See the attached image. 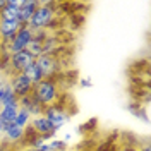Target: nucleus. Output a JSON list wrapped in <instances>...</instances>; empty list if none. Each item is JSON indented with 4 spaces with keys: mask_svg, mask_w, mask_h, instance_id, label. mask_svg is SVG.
<instances>
[{
    "mask_svg": "<svg viewBox=\"0 0 151 151\" xmlns=\"http://www.w3.org/2000/svg\"><path fill=\"white\" fill-rule=\"evenodd\" d=\"M33 98H36L45 108L53 103H58L60 100V88L55 79H41L38 84L33 86Z\"/></svg>",
    "mask_w": 151,
    "mask_h": 151,
    "instance_id": "f257e3e1",
    "label": "nucleus"
},
{
    "mask_svg": "<svg viewBox=\"0 0 151 151\" xmlns=\"http://www.w3.org/2000/svg\"><path fill=\"white\" fill-rule=\"evenodd\" d=\"M5 7V0H0V14H2V10Z\"/></svg>",
    "mask_w": 151,
    "mask_h": 151,
    "instance_id": "b1692460",
    "label": "nucleus"
},
{
    "mask_svg": "<svg viewBox=\"0 0 151 151\" xmlns=\"http://www.w3.org/2000/svg\"><path fill=\"white\" fill-rule=\"evenodd\" d=\"M35 64L43 79H55V76L60 72V60L57 55H40L35 58Z\"/></svg>",
    "mask_w": 151,
    "mask_h": 151,
    "instance_id": "7ed1b4c3",
    "label": "nucleus"
},
{
    "mask_svg": "<svg viewBox=\"0 0 151 151\" xmlns=\"http://www.w3.org/2000/svg\"><path fill=\"white\" fill-rule=\"evenodd\" d=\"M21 28H22V24L19 19H16V21H2L0 19V43H9Z\"/></svg>",
    "mask_w": 151,
    "mask_h": 151,
    "instance_id": "1a4fd4ad",
    "label": "nucleus"
},
{
    "mask_svg": "<svg viewBox=\"0 0 151 151\" xmlns=\"http://www.w3.org/2000/svg\"><path fill=\"white\" fill-rule=\"evenodd\" d=\"M0 106H19V100L10 88L9 81H0Z\"/></svg>",
    "mask_w": 151,
    "mask_h": 151,
    "instance_id": "f8f14e48",
    "label": "nucleus"
},
{
    "mask_svg": "<svg viewBox=\"0 0 151 151\" xmlns=\"http://www.w3.org/2000/svg\"><path fill=\"white\" fill-rule=\"evenodd\" d=\"M9 84H10V88H12V91H14V94H16L17 100L19 98L28 96V94H31V91H33V84L24 77V74L9 76Z\"/></svg>",
    "mask_w": 151,
    "mask_h": 151,
    "instance_id": "0eeeda50",
    "label": "nucleus"
},
{
    "mask_svg": "<svg viewBox=\"0 0 151 151\" xmlns=\"http://www.w3.org/2000/svg\"><path fill=\"white\" fill-rule=\"evenodd\" d=\"M0 151H16V150H14V146H10V144L0 142Z\"/></svg>",
    "mask_w": 151,
    "mask_h": 151,
    "instance_id": "412c9836",
    "label": "nucleus"
},
{
    "mask_svg": "<svg viewBox=\"0 0 151 151\" xmlns=\"http://www.w3.org/2000/svg\"><path fill=\"white\" fill-rule=\"evenodd\" d=\"M22 151H52V150H50L48 142H45L43 146H40V148H36V150H31V148H26V150H22Z\"/></svg>",
    "mask_w": 151,
    "mask_h": 151,
    "instance_id": "aec40b11",
    "label": "nucleus"
},
{
    "mask_svg": "<svg viewBox=\"0 0 151 151\" xmlns=\"http://www.w3.org/2000/svg\"><path fill=\"white\" fill-rule=\"evenodd\" d=\"M19 7H21V0H5V7L0 14L2 21H16L19 19Z\"/></svg>",
    "mask_w": 151,
    "mask_h": 151,
    "instance_id": "4468645a",
    "label": "nucleus"
},
{
    "mask_svg": "<svg viewBox=\"0 0 151 151\" xmlns=\"http://www.w3.org/2000/svg\"><path fill=\"white\" fill-rule=\"evenodd\" d=\"M19 108L26 110L31 117H40L45 112V106L40 103L36 98H33V94H28L24 98H19Z\"/></svg>",
    "mask_w": 151,
    "mask_h": 151,
    "instance_id": "9d476101",
    "label": "nucleus"
},
{
    "mask_svg": "<svg viewBox=\"0 0 151 151\" xmlns=\"http://www.w3.org/2000/svg\"><path fill=\"white\" fill-rule=\"evenodd\" d=\"M55 16H57V9L53 2H40V7L35 10L28 26L33 31H41V29L48 31V28L55 22Z\"/></svg>",
    "mask_w": 151,
    "mask_h": 151,
    "instance_id": "f03ea898",
    "label": "nucleus"
},
{
    "mask_svg": "<svg viewBox=\"0 0 151 151\" xmlns=\"http://www.w3.org/2000/svg\"><path fill=\"white\" fill-rule=\"evenodd\" d=\"M31 115H29L26 110H22V108H19V112H17V115H16V119H14V125H17V127H21V129H26L29 125V122H31Z\"/></svg>",
    "mask_w": 151,
    "mask_h": 151,
    "instance_id": "a211bd4d",
    "label": "nucleus"
},
{
    "mask_svg": "<svg viewBox=\"0 0 151 151\" xmlns=\"http://www.w3.org/2000/svg\"><path fill=\"white\" fill-rule=\"evenodd\" d=\"M21 74H24V77H26V79H28V81H29L33 86L38 84V83L43 79V77H41V74H40V70H38L36 64H31L29 67H26V69H24Z\"/></svg>",
    "mask_w": 151,
    "mask_h": 151,
    "instance_id": "dca6fc26",
    "label": "nucleus"
},
{
    "mask_svg": "<svg viewBox=\"0 0 151 151\" xmlns=\"http://www.w3.org/2000/svg\"><path fill=\"white\" fill-rule=\"evenodd\" d=\"M43 115L48 119V122L53 125L55 131L62 129V127L69 122V119H70V113L67 112L60 103H53V105H50V106H47L45 112H43Z\"/></svg>",
    "mask_w": 151,
    "mask_h": 151,
    "instance_id": "20e7f679",
    "label": "nucleus"
},
{
    "mask_svg": "<svg viewBox=\"0 0 151 151\" xmlns=\"http://www.w3.org/2000/svg\"><path fill=\"white\" fill-rule=\"evenodd\" d=\"M31 64H35V57L31 55L28 50L16 52V53L10 55V70H12V74H21Z\"/></svg>",
    "mask_w": 151,
    "mask_h": 151,
    "instance_id": "6e6552de",
    "label": "nucleus"
},
{
    "mask_svg": "<svg viewBox=\"0 0 151 151\" xmlns=\"http://www.w3.org/2000/svg\"><path fill=\"white\" fill-rule=\"evenodd\" d=\"M31 41H33V29L29 28V26H22V28L14 35V38L9 41L10 53L28 50V47H29V43H31Z\"/></svg>",
    "mask_w": 151,
    "mask_h": 151,
    "instance_id": "39448f33",
    "label": "nucleus"
},
{
    "mask_svg": "<svg viewBox=\"0 0 151 151\" xmlns=\"http://www.w3.org/2000/svg\"><path fill=\"white\" fill-rule=\"evenodd\" d=\"M17 112H19V106H0V119L5 124H10L14 122Z\"/></svg>",
    "mask_w": 151,
    "mask_h": 151,
    "instance_id": "f3484780",
    "label": "nucleus"
},
{
    "mask_svg": "<svg viewBox=\"0 0 151 151\" xmlns=\"http://www.w3.org/2000/svg\"><path fill=\"white\" fill-rule=\"evenodd\" d=\"M60 50V40L55 35H48L47 40L43 41V55H57Z\"/></svg>",
    "mask_w": 151,
    "mask_h": 151,
    "instance_id": "2eb2a0df",
    "label": "nucleus"
},
{
    "mask_svg": "<svg viewBox=\"0 0 151 151\" xmlns=\"http://www.w3.org/2000/svg\"><path fill=\"white\" fill-rule=\"evenodd\" d=\"M48 146L52 151H67V144L62 139H52L48 141Z\"/></svg>",
    "mask_w": 151,
    "mask_h": 151,
    "instance_id": "6ab92c4d",
    "label": "nucleus"
},
{
    "mask_svg": "<svg viewBox=\"0 0 151 151\" xmlns=\"http://www.w3.org/2000/svg\"><path fill=\"white\" fill-rule=\"evenodd\" d=\"M81 84H83V86H86V88H89V86H91V83H89V79H84V81H83Z\"/></svg>",
    "mask_w": 151,
    "mask_h": 151,
    "instance_id": "5701e85b",
    "label": "nucleus"
},
{
    "mask_svg": "<svg viewBox=\"0 0 151 151\" xmlns=\"http://www.w3.org/2000/svg\"><path fill=\"white\" fill-rule=\"evenodd\" d=\"M4 142L5 144H10V146H16V144H22V139H24V129H21L17 125H14V124L10 122L7 124V127H5V131H4Z\"/></svg>",
    "mask_w": 151,
    "mask_h": 151,
    "instance_id": "9b49d317",
    "label": "nucleus"
},
{
    "mask_svg": "<svg viewBox=\"0 0 151 151\" xmlns=\"http://www.w3.org/2000/svg\"><path fill=\"white\" fill-rule=\"evenodd\" d=\"M29 127L36 132L38 136H43L45 141H52V139H55V136H57V131L53 129V125L48 122V119L45 115L33 117L31 122H29Z\"/></svg>",
    "mask_w": 151,
    "mask_h": 151,
    "instance_id": "423d86ee",
    "label": "nucleus"
},
{
    "mask_svg": "<svg viewBox=\"0 0 151 151\" xmlns=\"http://www.w3.org/2000/svg\"><path fill=\"white\" fill-rule=\"evenodd\" d=\"M141 151H150V146H148V144H146V146H144V148H142Z\"/></svg>",
    "mask_w": 151,
    "mask_h": 151,
    "instance_id": "393cba45",
    "label": "nucleus"
},
{
    "mask_svg": "<svg viewBox=\"0 0 151 151\" xmlns=\"http://www.w3.org/2000/svg\"><path fill=\"white\" fill-rule=\"evenodd\" d=\"M5 127H7V124L4 122L2 119H0V134H4V131H5Z\"/></svg>",
    "mask_w": 151,
    "mask_h": 151,
    "instance_id": "4be33fe9",
    "label": "nucleus"
},
{
    "mask_svg": "<svg viewBox=\"0 0 151 151\" xmlns=\"http://www.w3.org/2000/svg\"><path fill=\"white\" fill-rule=\"evenodd\" d=\"M40 7L38 0H21V7H19V21L22 26H28L35 10Z\"/></svg>",
    "mask_w": 151,
    "mask_h": 151,
    "instance_id": "ddd939ff",
    "label": "nucleus"
}]
</instances>
